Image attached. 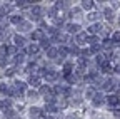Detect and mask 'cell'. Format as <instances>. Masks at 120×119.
Wrapping results in <instances>:
<instances>
[{"instance_id": "obj_40", "label": "cell", "mask_w": 120, "mask_h": 119, "mask_svg": "<svg viewBox=\"0 0 120 119\" xmlns=\"http://www.w3.org/2000/svg\"><path fill=\"white\" fill-rule=\"evenodd\" d=\"M72 15H80V8H73L72 10Z\"/></svg>"}, {"instance_id": "obj_32", "label": "cell", "mask_w": 120, "mask_h": 119, "mask_svg": "<svg viewBox=\"0 0 120 119\" xmlns=\"http://www.w3.org/2000/svg\"><path fill=\"white\" fill-rule=\"evenodd\" d=\"M57 40H58V42H67V35H65V34H58V35H57Z\"/></svg>"}, {"instance_id": "obj_33", "label": "cell", "mask_w": 120, "mask_h": 119, "mask_svg": "<svg viewBox=\"0 0 120 119\" xmlns=\"http://www.w3.org/2000/svg\"><path fill=\"white\" fill-rule=\"evenodd\" d=\"M10 106V101H2V102H0V107H2V109H5L7 111V107Z\"/></svg>"}, {"instance_id": "obj_7", "label": "cell", "mask_w": 120, "mask_h": 119, "mask_svg": "<svg viewBox=\"0 0 120 119\" xmlns=\"http://www.w3.org/2000/svg\"><path fill=\"white\" fill-rule=\"evenodd\" d=\"M67 30L72 32V34H77V32L80 30V25H77V24H70V25H67Z\"/></svg>"}, {"instance_id": "obj_34", "label": "cell", "mask_w": 120, "mask_h": 119, "mask_svg": "<svg viewBox=\"0 0 120 119\" xmlns=\"http://www.w3.org/2000/svg\"><path fill=\"white\" fill-rule=\"evenodd\" d=\"M70 52H72V54H75V55H79V54H80V50H79V47H77V45H72V47H70Z\"/></svg>"}, {"instance_id": "obj_20", "label": "cell", "mask_w": 120, "mask_h": 119, "mask_svg": "<svg viewBox=\"0 0 120 119\" xmlns=\"http://www.w3.org/2000/svg\"><path fill=\"white\" fill-rule=\"evenodd\" d=\"M40 44H42V47H45L47 50L50 49V40H49V39H45V37H43V39L40 40Z\"/></svg>"}, {"instance_id": "obj_6", "label": "cell", "mask_w": 120, "mask_h": 119, "mask_svg": "<svg viewBox=\"0 0 120 119\" xmlns=\"http://www.w3.org/2000/svg\"><path fill=\"white\" fill-rule=\"evenodd\" d=\"M45 111L47 112H55L57 111V104L55 102H47L45 104Z\"/></svg>"}, {"instance_id": "obj_8", "label": "cell", "mask_w": 120, "mask_h": 119, "mask_svg": "<svg viewBox=\"0 0 120 119\" xmlns=\"http://www.w3.org/2000/svg\"><path fill=\"white\" fill-rule=\"evenodd\" d=\"M118 101H120V99H118V96H109V97H107V102L110 104V106H117Z\"/></svg>"}, {"instance_id": "obj_18", "label": "cell", "mask_w": 120, "mask_h": 119, "mask_svg": "<svg viewBox=\"0 0 120 119\" xmlns=\"http://www.w3.org/2000/svg\"><path fill=\"white\" fill-rule=\"evenodd\" d=\"M82 7L88 10V8H92V7H94V2H92V0H83V2H82Z\"/></svg>"}, {"instance_id": "obj_14", "label": "cell", "mask_w": 120, "mask_h": 119, "mask_svg": "<svg viewBox=\"0 0 120 119\" xmlns=\"http://www.w3.org/2000/svg\"><path fill=\"white\" fill-rule=\"evenodd\" d=\"M90 22H95V20H98L100 19V13H97V12H92V13H88V17H87Z\"/></svg>"}, {"instance_id": "obj_45", "label": "cell", "mask_w": 120, "mask_h": 119, "mask_svg": "<svg viewBox=\"0 0 120 119\" xmlns=\"http://www.w3.org/2000/svg\"><path fill=\"white\" fill-rule=\"evenodd\" d=\"M117 70H118V72H120V66H118V67H117Z\"/></svg>"}, {"instance_id": "obj_16", "label": "cell", "mask_w": 120, "mask_h": 119, "mask_svg": "<svg viewBox=\"0 0 120 119\" xmlns=\"http://www.w3.org/2000/svg\"><path fill=\"white\" fill-rule=\"evenodd\" d=\"M37 52H38V45H37V44H32V45L28 47V54L34 55V54H37Z\"/></svg>"}, {"instance_id": "obj_2", "label": "cell", "mask_w": 120, "mask_h": 119, "mask_svg": "<svg viewBox=\"0 0 120 119\" xmlns=\"http://www.w3.org/2000/svg\"><path fill=\"white\" fill-rule=\"evenodd\" d=\"M100 47H102V49H105V50H110V49L113 47V42H112L110 39H105V40L100 44Z\"/></svg>"}, {"instance_id": "obj_35", "label": "cell", "mask_w": 120, "mask_h": 119, "mask_svg": "<svg viewBox=\"0 0 120 119\" xmlns=\"http://www.w3.org/2000/svg\"><path fill=\"white\" fill-rule=\"evenodd\" d=\"M58 106L62 107V109H64V107H67V101H65L64 97H60V101H58Z\"/></svg>"}, {"instance_id": "obj_27", "label": "cell", "mask_w": 120, "mask_h": 119, "mask_svg": "<svg viewBox=\"0 0 120 119\" xmlns=\"http://www.w3.org/2000/svg\"><path fill=\"white\" fill-rule=\"evenodd\" d=\"M47 32H49V34H50L52 37H57V35H58V34H57V29H55V27H49V29H47Z\"/></svg>"}, {"instance_id": "obj_25", "label": "cell", "mask_w": 120, "mask_h": 119, "mask_svg": "<svg viewBox=\"0 0 120 119\" xmlns=\"http://www.w3.org/2000/svg\"><path fill=\"white\" fill-rule=\"evenodd\" d=\"M58 55H60V61H62V59L67 55V49H65V47H60V49H58Z\"/></svg>"}, {"instance_id": "obj_29", "label": "cell", "mask_w": 120, "mask_h": 119, "mask_svg": "<svg viewBox=\"0 0 120 119\" xmlns=\"http://www.w3.org/2000/svg\"><path fill=\"white\" fill-rule=\"evenodd\" d=\"M28 4H32V2H25V0H20V2H17V7L25 8V7H28Z\"/></svg>"}, {"instance_id": "obj_13", "label": "cell", "mask_w": 120, "mask_h": 119, "mask_svg": "<svg viewBox=\"0 0 120 119\" xmlns=\"http://www.w3.org/2000/svg\"><path fill=\"white\" fill-rule=\"evenodd\" d=\"M103 15H105V19H107L109 22H112V20H113V12H112L110 8H107V10H103Z\"/></svg>"}, {"instance_id": "obj_21", "label": "cell", "mask_w": 120, "mask_h": 119, "mask_svg": "<svg viewBox=\"0 0 120 119\" xmlns=\"http://www.w3.org/2000/svg\"><path fill=\"white\" fill-rule=\"evenodd\" d=\"M28 82L32 84L34 87H38V86H40V79H38V77H30V81H28Z\"/></svg>"}, {"instance_id": "obj_22", "label": "cell", "mask_w": 120, "mask_h": 119, "mask_svg": "<svg viewBox=\"0 0 120 119\" xmlns=\"http://www.w3.org/2000/svg\"><path fill=\"white\" fill-rule=\"evenodd\" d=\"M85 96H88L90 99H94V97H95V89L88 87V89H87V92H85Z\"/></svg>"}, {"instance_id": "obj_30", "label": "cell", "mask_w": 120, "mask_h": 119, "mask_svg": "<svg viewBox=\"0 0 120 119\" xmlns=\"http://www.w3.org/2000/svg\"><path fill=\"white\" fill-rule=\"evenodd\" d=\"M28 97L35 101V99H38V92H35V91H28Z\"/></svg>"}, {"instance_id": "obj_28", "label": "cell", "mask_w": 120, "mask_h": 119, "mask_svg": "<svg viewBox=\"0 0 120 119\" xmlns=\"http://www.w3.org/2000/svg\"><path fill=\"white\" fill-rule=\"evenodd\" d=\"M8 91H10V89L7 87V84H0V92H2V94H8Z\"/></svg>"}, {"instance_id": "obj_23", "label": "cell", "mask_w": 120, "mask_h": 119, "mask_svg": "<svg viewBox=\"0 0 120 119\" xmlns=\"http://www.w3.org/2000/svg\"><path fill=\"white\" fill-rule=\"evenodd\" d=\"M97 62H98V64H102V66L107 62V59H105V55H103V54H98V55H97Z\"/></svg>"}, {"instance_id": "obj_3", "label": "cell", "mask_w": 120, "mask_h": 119, "mask_svg": "<svg viewBox=\"0 0 120 119\" xmlns=\"http://www.w3.org/2000/svg\"><path fill=\"white\" fill-rule=\"evenodd\" d=\"M92 101H94V106H97V107H98V106H102V104H103V101H105V99H103V96H102V94H95V97H94Z\"/></svg>"}, {"instance_id": "obj_39", "label": "cell", "mask_w": 120, "mask_h": 119, "mask_svg": "<svg viewBox=\"0 0 120 119\" xmlns=\"http://www.w3.org/2000/svg\"><path fill=\"white\" fill-rule=\"evenodd\" d=\"M7 76H13V74H15V69H7Z\"/></svg>"}, {"instance_id": "obj_37", "label": "cell", "mask_w": 120, "mask_h": 119, "mask_svg": "<svg viewBox=\"0 0 120 119\" xmlns=\"http://www.w3.org/2000/svg\"><path fill=\"white\" fill-rule=\"evenodd\" d=\"M100 49H102L100 45H92V50H90V52H98Z\"/></svg>"}, {"instance_id": "obj_4", "label": "cell", "mask_w": 120, "mask_h": 119, "mask_svg": "<svg viewBox=\"0 0 120 119\" xmlns=\"http://www.w3.org/2000/svg\"><path fill=\"white\" fill-rule=\"evenodd\" d=\"M40 13H42V8H40L38 5L32 7V15H34V19H35V20H38V19H40Z\"/></svg>"}, {"instance_id": "obj_31", "label": "cell", "mask_w": 120, "mask_h": 119, "mask_svg": "<svg viewBox=\"0 0 120 119\" xmlns=\"http://www.w3.org/2000/svg\"><path fill=\"white\" fill-rule=\"evenodd\" d=\"M112 42H120V32H113V35H112Z\"/></svg>"}, {"instance_id": "obj_5", "label": "cell", "mask_w": 120, "mask_h": 119, "mask_svg": "<svg viewBox=\"0 0 120 119\" xmlns=\"http://www.w3.org/2000/svg\"><path fill=\"white\" fill-rule=\"evenodd\" d=\"M13 40H15V45H17V47H23V45H25V39L20 37V35H15Z\"/></svg>"}, {"instance_id": "obj_15", "label": "cell", "mask_w": 120, "mask_h": 119, "mask_svg": "<svg viewBox=\"0 0 120 119\" xmlns=\"http://www.w3.org/2000/svg\"><path fill=\"white\" fill-rule=\"evenodd\" d=\"M10 22H12V24H17V25H19V24H22L23 20H22V17H20V15H12V17H10Z\"/></svg>"}, {"instance_id": "obj_38", "label": "cell", "mask_w": 120, "mask_h": 119, "mask_svg": "<svg viewBox=\"0 0 120 119\" xmlns=\"http://www.w3.org/2000/svg\"><path fill=\"white\" fill-rule=\"evenodd\" d=\"M0 55H7V47H0Z\"/></svg>"}, {"instance_id": "obj_19", "label": "cell", "mask_w": 120, "mask_h": 119, "mask_svg": "<svg viewBox=\"0 0 120 119\" xmlns=\"http://www.w3.org/2000/svg\"><path fill=\"white\" fill-rule=\"evenodd\" d=\"M40 94H43V96H49V94H52V92H50V87H49V86H43V87H40Z\"/></svg>"}, {"instance_id": "obj_44", "label": "cell", "mask_w": 120, "mask_h": 119, "mask_svg": "<svg viewBox=\"0 0 120 119\" xmlns=\"http://www.w3.org/2000/svg\"><path fill=\"white\" fill-rule=\"evenodd\" d=\"M43 119H53V117H52V116H45Z\"/></svg>"}, {"instance_id": "obj_12", "label": "cell", "mask_w": 120, "mask_h": 119, "mask_svg": "<svg viewBox=\"0 0 120 119\" xmlns=\"http://www.w3.org/2000/svg\"><path fill=\"white\" fill-rule=\"evenodd\" d=\"M100 30H102V25H100V24H95V25H92V27L88 29L90 34H97V32H100Z\"/></svg>"}, {"instance_id": "obj_9", "label": "cell", "mask_w": 120, "mask_h": 119, "mask_svg": "<svg viewBox=\"0 0 120 119\" xmlns=\"http://www.w3.org/2000/svg\"><path fill=\"white\" fill-rule=\"evenodd\" d=\"M10 10H12V5H2V7H0V17L7 15Z\"/></svg>"}, {"instance_id": "obj_17", "label": "cell", "mask_w": 120, "mask_h": 119, "mask_svg": "<svg viewBox=\"0 0 120 119\" xmlns=\"http://www.w3.org/2000/svg\"><path fill=\"white\" fill-rule=\"evenodd\" d=\"M30 25L28 22H22V24H19V30H30Z\"/></svg>"}, {"instance_id": "obj_41", "label": "cell", "mask_w": 120, "mask_h": 119, "mask_svg": "<svg viewBox=\"0 0 120 119\" xmlns=\"http://www.w3.org/2000/svg\"><path fill=\"white\" fill-rule=\"evenodd\" d=\"M7 54H15V47H7Z\"/></svg>"}, {"instance_id": "obj_11", "label": "cell", "mask_w": 120, "mask_h": 119, "mask_svg": "<svg viewBox=\"0 0 120 119\" xmlns=\"http://www.w3.org/2000/svg\"><path fill=\"white\" fill-rule=\"evenodd\" d=\"M32 39H34V40H42V39H43V32H42V30L32 32Z\"/></svg>"}, {"instance_id": "obj_10", "label": "cell", "mask_w": 120, "mask_h": 119, "mask_svg": "<svg viewBox=\"0 0 120 119\" xmlns=\"http://www.w3.org/2000/svg\"><path fill=\"white\" fill-rule=\"evenodd\" d=\"M87 39H88V37H87V34H83V32H82V34H79V35H77V39H75V40H77L79 45H82L83 42H87Z\"/></svg>"}, {"instance_id": "obj_42", "label": "cell", "mask_w": 120, "mask_h": 119, "mask_svg": "<svg viewBox=\"0 0 120 119\" xmlns=\"http://www.w3.org/2000/svg\"><path fill=\"white\" fill-rule=\"evenodd\" d=\"M5 62H7L5 59H0V66H5Z\"/></svg>"}, {"instance_id": "obj_1", "label": "cell", "mask_w": 120, "mask_h": 119, "mask_svg": "<svg viewBox=\"0 0 120 119\" xmlns=\"http://www.w3.org/2000/svg\"><path fill=\"white\" fill-rule=\"evenodd\" d=\"M102 87H103V91H107V92H109V91H113V89H115V82H113L112 79H109V81L103 82Z\"/></svg>"}, {"instance_id": "obj_26", "label": "cell", "mask_w": 120, "mask_h": 119, "mask_svg": "<svg viewBox=\"0 0 120 119\" xmlns=\"http://www.w3.org/2000/svg\"><path fill=\"white\" fill-rule=\"evenodd\" d=\"M87 42H88V44H92V45H98V39H97V37H88Z\"/></svg>"}, {"instance_id": "obj_24", "label": "cell", "mask_w": 120, "mask_h": 119, "mask_svg": "<svg viewBox=\"0 0 120 119\" xmlns=\"http://www.w3.org/2000/svg\"><path fill=\"white\" fill-rule=\"evenodd\" d=\"M57 54H58V50H55V49H49V50H47V55H49L50 59H55Z\"/></svg>"}, {"instance_id": "obj_43", "label": "cell", "mask_w": 120, "mask_h": 119, "mask_svg": "<svg viewBox=\"0 0 120 119\" xmlns=\"http://www.w3.org/2000/svg\"><path fill=\"white\" fill-rule=\"evenodd\" d=\"M68 119H77V117H75L73 114H70V116H68Z\"/></svg>"}, {"instance_id": "obj_36", "label": "cell", "mask_w": 120, "mask_h": 119, "mask_svg": "<svg viewBox=\"0 0 120 119\" xmlns=\"http://www.w3.org/2000/svg\"><path fill=\"white\" fill-rule=\"evenodd\" d=\"M49 15H50V17H55V15H57V8H55V7H53V8H49Z\"/></svg>"}]
</instances>
